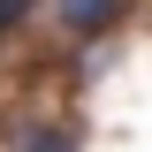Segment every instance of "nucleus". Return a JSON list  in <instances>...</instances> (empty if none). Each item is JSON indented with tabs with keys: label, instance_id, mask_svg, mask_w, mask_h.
Instances as JSON below:
<instances>
[{
	"label": "nucleus",
	"instance_id": "obj_1",
	"mask_svg": "<svg viewBox=\"0 0 152 152\" xmlns=\"http://www.w3.org/2000/svg\"><path fill=\"white\" fill-rule=\"evenodd\" d=\"M114 15H122V0H53V23H61V31H76V38L107 31Z\"/></svg>",
	"mask_w": 152,
	"mask_h": 152
},
{
	"label": "nucleus",
	"instance_id": "obj_2",
	"mask_svg": "<svg viewBox=\"0 0 152 152\" xmlns=\"http://www.w3.org/2000/svg\"><path fill=\"white\" fill-rule=\"evenodd\" d=\"M15 152H76V137L61 129V122H31V129L15 137Z\"/></svg>",
	"mask_w": 152,
	"mask_h": 152
},
{
	"label": "nucleus",
	"instance_id": "obj_3",
	"mask_svg": "<svg viewBox=\"0 0 152 152\" xmlns=\"http://www.w3.org/2000/svg\"><path fill=\"white\" fill-rule=\"evenodd\" d=\"M23 8H31V0H0V46H8V31L23 23Z\"/></svg>",
	"mask_w": 152,
	"mask_h": 152
}]
</instances>
